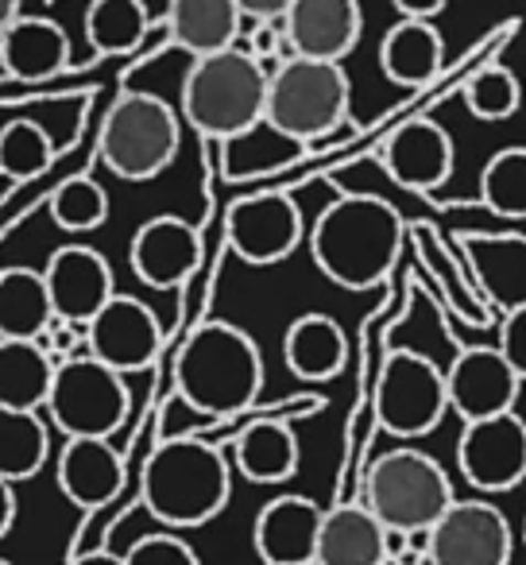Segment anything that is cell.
I'll list each match as a JSON object with an SVG mask.
<instances>
[{"instance_id":"6da1fadb","label":"cell","mask_w":526,"mask_h":565,"mask_svg":"<svg viewBox=\"0 0 526 565\" xmlns=\"http://www.w3.org/2000/svg\"><path fill=\"white\" fill-rule=\"evenodd\" d=\"M402 213L376 194H341L318 213L310 228V256L318 271L345 291H368L391 275L399 259Z\"/></svg>"},{"instance_id":"7a4b0ae2","label":"cell","mask_w":526,"mask_h":565,"mask_svg":"<svg viewBox=\"0 0 526 565\" xmlns=\"http://www.w3.org/2000/svg\"><path fill=\"white\" fill-rule=\"evenodd\" d=\"M228 488H233V465L213 441L197 434L163 438L143 465V508L174 531L217 519L228 503Z\"/></svg>"},{"instance_id":"3957f363","label":"cell","mask_w":526,"mask_h":565,"mask_svg":"<svg viewBox=\"0 0 526 565\" xmlns=\"http://www.w3.org/2000/svg\"><path fill=\"white\" fill-rule=\"evenodd\" d=\"M259 387H264L259 349L233 322H202L174 356V392L202 415H236L259 399Z\"/></svg>"},{"instance_id":"277c9868","label":"cell","mask_w":526,"mask_h":565,"mask_svg":"<svg viewBox=\"0 0 526 565\" xmlns=\"http://www.w3.org/2000/svg\"><path fill=\"white\" fill-rule=\"evenodd\" d=\"M271 78L244 47L194 58L182 78V120L205 140L228 143L268 120Z\"/></svg>"},{"instance_id":"5b68a950","label":"cell","mask_w":526,"mask_h":565,"mask_svg":"<svg viewBox=\"0 0 526 565\" xmlns=\"http://www.w3.org/2000/svg\"><path fill=\"white\" fill-rule=\"evenodd\" d=\"M182 143V120L171 102L143 89H128L109 105L97 136V156L117 179L148 182L174 163Z\"/></svg>"},{"instance_id":"8992f818","label":"cell","mask_w":526,"mask_h":565,"mask_svg":"<svg viewBox=\"0 0 526 565\" xmlns=\"http://www.w3.org/2000/svg\"><path fill=\"white\" fill-rule=\"evenodd\" d=\"M457 503L449 472L422 449H391L376 457L364 477V508L387 531H433Z\"/></svg>"},{"instance_id":"52a82bcc","label":"cell","mask_w":526,"mask_h":565,"mask_svg":"<svg viewBox=\"0 0 526 565\" xmlns=\"http://www.w3.org/2000/svg\"><path fill=\"white\" fill-rule=\"evenodd\" d=\"M268 120L314 148L318 140L348 125V74L337 63H287L271 78Z\"/></svg>"},{"instance_id":"ba28073f","label":"cell","mask_w":526,"mask_h":565,"mask_svg":"<svg viewBox=\"0 0 526 565\" xmlns=\"http://www.w3.org/2000/svg\"><path fill=\"white\" fill-rule=\"evenodd\" d=\"M51 426L74 438H105L125 426L128 418V384L109 364L94 361L89 353L58 361L55 387L47 399Z\"/></svg>"},{"instance_id":"9c48e42d","label":"cell","mask_w":526,"mask_h":565,"mask_svg":"<svg viewBox=\"0 0 526 565\" xmlns=\"http://www.w3.org/2000/svg\"><path fill=\"white\" fill-rule=\"evenodd\" d=\"M449 407L446 369L415 349L387 353L376 384V418L391 438H426L438 430Z\"/></svg>"},{"instance_id":"30bf717a","label":"cell","mask_w":526,"mask_h":565,"mask_svg":"<svg viewBox=\"0 0 526 565\" xmlns=\"http://www.w3.org/2000/svg\"><path fill=\"white\" fill-rule=\"evenodd\" d=\"M225 236L228 248L244 264L268 267L287 259L307 236L302 210L287 190H256L228 205L225 213Z\"/></svg>"},{"instance_id":"8fae6325","label":"cell","mask_w":526,"mask_h":565,"mask_svg":"<svg viewBox=\"0 0 526 565\" xmlns=\"http://www.w3.org/2000/svg\"><path fill=\"white\" fill-rule=\"evenodd\" d=\"M457 465L476 492H511L526 480V423L515 411L469 423L457 441Z\"/></svg>"},{"instance_id":"7c38bea8","label":"cell","mask_w":526,"mask_h":565,"mask_svg":"<svg viewBox=\"0 0 526 565\" xmlns=\"http://www.w3.org/2000/svg\"><path fill=\"white\" fill-rule=\"evenodd\" d=\"M511 523L487 500H457L430 531V565H511Z\"/></svg>"},{"instance_id":"4fadbf2b","label":"cell","mask_w":526,"mask_h":565,"mask_svg":"<svg viewBox=\"0 0 526 565\" xmlns=\"http://www.w3.org/2000/svg\"><path fill=\"white\" fill-rule=\"evenodd\" d=\"M43 275H47L55 318L66 326H78V330H89V322L117 299L109 259L86 244H63L47 259Z\"/></svg>"},{"instance_id":"5bb4252c","label":"cell","mask_w":526,"mask_h":565,"mask_svg":"<svg viewBox=\"0 0 526 565\" xmlns=\"http://www.w3.org/2000/svg\"><path fill=\"white\" fill-rule=\"evenodd\" d=\"M86 345L94 361L109 364L112 372L125 376V372H140L155 361L163 349V326L148 302L132 299V295H117L89 322Z\"/></svg>"},{"instance_id":"9a60e30c","label":"cell","mask_w":526,"mask_h":565,"mask_svg":"<svg viewBox=\"0 0 526 565\" xmlns=\"http://www.w3.org/2000/svg\"><path fill=\"white\" fill-rule=\"evenodd\" d=\"M325 508L310 495L287 492L268 500L251 523V546L264 565H318Z\"/></svg>"},{"instance_id":"2e32d148","label":"cell","mask_w":526,"mask_h":565,"mask_svg":"<svg viewBox=\"0 0 526 565\" xmlns=\"http://www.w3.org/2000/svg\"><path fill=\"white\" fill-rule=\"evenodd\" d=\"M449 380V407L469 423H484L495 415H511L518 399L523 380L515 376V369L507 364V356L500 349L472 345L461 349L453 356V364L446 369Z\"/></svg>"},{"instance_id":"e0dca14e","label":"cell","mask_w":526,"mask_h":565,"mask_svg":"<svg viewBox=\"0 0 526 565\" xmlns=\"http://www.w3.org/2000/svg\"><path fill=\"white\" fill-rule=\"evenodd\" d=\"M128 264H132L140 282H148L155 291H174L202 264V233L190 221L174 217V213L148 217L132 233Z\"/></svg>"},{"instance_id":"ac0fdd59","label":"cell","mask_w":526,"mask_h":565,"mask_svg":"<svg viewBox=\"0 0 526 565\" xmlns=\"http://www.w3.org/2000/svg\"><path fill=\"white\" fill-rule=\"evenodd\" d=\"M283 32L294 58L341 66V58L361 43L364 12L356 0H291Z\"/></svg>"},{"instance_id":"d6986e66","label":"cell","mask_w":526,"mask_h":565,"mask_svg":"<svg viewBox=\"0 0 526 565\" xmlns=\"http://www.w3.org/2000/svg\"><path fill=\"white\" fill-rule=\"evenodd\" d=\"M384 171L407 190H438L453 174V136L433 120H407L379 151Z\"/></svg>"},{"instance_id":"ffe728a7","label":"cell","mask_w":526,"mask_h":565,"mask_svg":"<svg viewBox=\"0 0 526 565\" xmlns=\"http://www.w3.org/2000/svg\"><path fill=\"white\" fill-rule=\"evenodd\" d=\"M0 63L4 78L40 86L71 66V35L43 17H12L0 28Z\"/></svg>"},{"instance_id":"44dd1931","label":"cell","mask_w":526,"mask_h":565,"mask_svg":"<svg viewBox=\"0 0 526 565\" xmlns=\"http://www.w3.org/2000/svg\"><path fill=\"white\" fill-rule=\"evenodd\" d=\"M240 28H244L240 0H174L163 17L167 40L194 58L233 51Z\"/></svg>"},{"instance_id":"7402d4cb","label":"cell","mask_w":526,"mask_h":565,"mask_svg":"<svg viewBox=\"0 0 526 565\" xmlns=\"http://www.w3.org/2000/svg\"><path fill=\"white\" fill-rule=\"evenodd\" d=\"M58 488L78 508H101L125 484V461L105 438H74L58 454Z\"/></svg>"},{"instance_id":"603a6c76","label":"cell","mask_w":526,"mask_h":565,"mask_svg":"<svg viewBox=\"0 0 526 565\" xmlns=\"http://www.w3.org/2000/svg\"><path fill=\"white\" fill-rule=\"evenodd\" d=\"M55 302L47 275L35 267L0 271V341H40L55 330Z\"/></svg>"},{"instance_id":"cb8c5ba5","label":"cell","mask_w":526,"mask_h":565,"mask_svg":"<svg viewBox=\"0 0 526 565\" xmlns=\"http://www.w3.org/2000/svg\"><path fill=\"white\" fill-rule=\"evenodd\" d=\"M441 58H446V47L430 20H399L387 28L379 43V71L402 89L430 86L441 74Z\"/></svg>"},{"instance_id":"d4e9b609","label":"cell","mask_w":526,"mask_h":565,"mask_svg":"<svg viewBox=\"0 0 526 565\" xmlns=\"http://www.w3.org/2000/svg\"><path fill=\"white\" fill-rule=\"evenodd\" d=\"M302 156H310V143L287 136L271 120L256 125L251 132L236 136V140L221 143V174L228 182H259L271 174L294 167Z\"/></svg>"},{"instance_id":"484cf974","label":"cell","mask_w":526,"mask_h":565,"mask_svg":"<svg viewBox=\"0 0 526 565\" xmlns=\"http://www.w3.org/2000/svg\"><path fill=\"white\" fill-rule=\"evenodd\" d=\"M387 526L364 503H341L325 511L318 565H384Z\"/></svg>"},{"instance_id":"4316f807","label":"cell","mask_w":526,"mask_h":565,"mask_svg":"<svg viewBox=\"0 0 526 565\" xmlns=\"http://www.w3.org/2000/svg\"><path fill=\"white\" fill-rule=\"evenodd\" d=\"M55 372L43 341H0V411H47Z\"/></svg>"},{"instance_id":"83f0119b","label":"cell","mask_w":526,"mask_h":565,"mask_svg":"<svg viewBox=\"0 0 526 565\" xmlns=\"http://www.w3.org/2000/svg\"><path fill=\"white\" fill-rule=\"evenodd\" d=\"M283 361L299 380H333L348 361V338L330 315H302L283 333Z\"/></svg>"},{"instance_id":"f1b7e54d","label":"cell","mask_w":526,"mask_h":565,"mask_svg":"<svg viewBox=\"0 0 526 565\" xmlns=\"http://www.w3.org/2000/svg\"><path fill=\"white\" fill-rule=\"evenodd\" d=\"M233 465L251 484H283L299 469V438L287 423L264 418L240 430L233 446Z\"/></svg>"},{"instance_id":"f546056e","label":"cell","mask_w":526,"mask_h":565,"mask_svg":"<svg viewBox=\"0 0 526 565\" xmlns=\"http://www.w3.org/2000/svg\"><path fill=\"white\" fill-rule=\"evenodd\" d=\"M151 32V12L140 0H94L86 9V40L94 58L132 55Z\"/></svg>"},{"instance_id":"4dcf8cb0","label":"cell","mask_w":526,"mask_h":565,"mask_svg":"<svg viewBox=\"0 0 526 565\" xmlns=\"http://www.w3.org/2000/svg\"><path fill=\"white\" fill-rule=\"evenodd\" d=\"M51 457V430L40 411H0V472L4 484L32 480Z\"/></svg>"},{"instance_id":"1f68e13d","label":"cell","mask_w":526,"mask_h":565,"mask_svg":"<svg viewBox=\"0 0 526 565\" xmlns=\"http://www.w3.org/2000/svg\"><path fill=\"white\" fill-rule=\"evenodd\" d=\"M58 143L40 120H9L0 128V167L12 182H32L51 171Z\"/></svg>"},{"instance_id":"d6a6232c","label":"cell","mask_w":526,"mask_h":565,"mask_svg":"<svg viewBox=\"0 0 526 565\" xmlns=\"http://www.w3.org/2000/svg\"><path fill=\"white\" fill-rule=\"evenodd\" d=\"M480 198L495 217H526V148H500L487 159Z\"/></svg>"},{"instance_id":"836d02e7","label":"cell","mask_w":526,"mask_h":565,"mask_svg":"<svg viewBox=\"0 0 526 565\" xmlns=\"http://www.w3.org/2000/svg\"><path fill=\"white\" fill-rule=\"evenodd\" d=\"M51 217L66 233H89V228H101L109 217V194L105 186H97L94 179L78 174V179H66L63 186H55L51 194Z\"/></svg>"},{"instance_id":"e575fe53","label":"cell","mask_w":526,"mask_h":565,"mask_svg":"<svg viewBox=\"0 0 526 565\" xmlns=\"http://www.w3.org/2000/svg\"><path fill=\"white\" fill-rule=\"evenodd\" d=\"M464 102H469V113L476 120H507L518 113L523 89H518V78L507 66H484L464 86Z\"/></svg>"},{"instance_id":"d590c367","label":"cell","mask_w":526,"mask_h":565,"mask_svg":"<svg viewBox=\"0 0 526 565\" xmlns=\"http://www.w3.org/2000/svg\"><path fill=\"white\" fill-rule=\"evenodd\" d=\"M125 565H202L197 554L174 534H143L128 546Z\"/></svg>"},{"instance_id":"8d00e7d4","label":"cell","mask_w":526,"mask_h":565,"mask_svg":"<svg viewBox=\"0 0 526 565\" xmlns=\"http://www.w3.org/2000/svg\"><path fill=\"white\" fill-rule=\"evenodd\" d=\"M495 349L507 356L515 376L526 380V302H518L515 310H507V318H503V326H500V345Z\"/></svg>"},{"instance_id":"74e56055","label":"cell","mask_w":526,"mask_h":565,"mask_svg":"<svg viewBox=\"0 0 526 565\" xmlns=\"http://www.w3.org/2000/svg\"><path fill=\"white\" fill-rule=\"evenodd\" d=\"M395 9H399L402 20H430V17H438L446 4H441V0H395Z\"/></svg>"},{"instance_id":"f35d334b","label":"cell","mask_w":526,"mask_h":565,"mask_svg":"<svg viewBox=\"0 0 526 565\" xmlns=\"http://www.w3.org/2000/svg\"><path fill=\"white\" fill-rule=\"evenodd\" d=\"M74 565H125V557L109 554V550H94V554H82Z\"/></svg>"},{"instance_id":"ab89813d","label":"cell","mask_w":526,"mask_h":565,"mask_svg":"<svg viewBox=\"0 0 526 565\" xmlns=\"http://www.w3.org/2000/svg\"><path fill=\"white\" fill-rule=\"evenodd\" d=\"M17 523V495H12V484H4V534Z\"/></svg>"},{"instance_id":"60d3db41","label":"cell","mask_w":526,"mask_h":565,"mask_svg":"<svg viewBox=\"0 0 526 565\" xmlns=\"http://www.w3.org/2000/svg\"><path fill=\"white\" fill-rule=\"evenodd\" d=\"M523 542H526V523H523Z\"/></svg>"}]
</instances>
